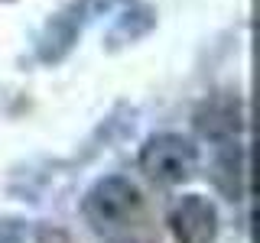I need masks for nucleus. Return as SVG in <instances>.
I'll list each match as a JSON object with an SVG mask.
<instances>
[{"label":"nucleus","instance_id":"obj_1","mask_svg":"<svg viewBox=\"0 0 260 243\" xmlns=\"http://www.w3.org/2000/svg\"><path fill=\"white\" fill-rule=\"evenodd\" d=\"M140 208L143 194L127 175H101L81 198V214L98 233H117L140 214Z\"/></svg>","mask_w":260,"mask_h":243},{"label":"nucleus","instance_id":"obj_2","mask_svg":"<svg viewBox=\"0 0 260 243\" xmlns=\"http://www.w3.org/2000/svg\"><path fill=\"white\" fill-rule=\"evenodd\" d=\"M137 166L156 185H182L199 169V149L182 133H153L140 146Z\"/></svg>","mask_w":260,"mask_h":243},{"label":"nucleus","instance_id":"obj_3","mask_svg":"<svg viewBox=\"0 0 260 243\" xmlns=\"http://www.w3.org/2000/svg\"><path fill=\"white\" fill-rule=\"evenodd\" d=\"M169 230H173L176 243H215L218 230H221L218 208L205 194H182L169 208Z\"/></svg>","mask_w":260,"mask_h":243},{"label":"nucleus","instance_id":"obj_4","mask_svg":"<svg viewBox=\"0 0 260 243\" xmlns=\"http://www.w3.org/2000/svg\"><path fill=\"white\" fill-rule=\"evenodd\" d=\"M81 29V4H72L65 13H59L46 26V36L39 39V59L43 62H59L78 39Z\"/></svg>","mask_w":260,"mask_h":243},{"label":"nucleus","instance_id":"obj_5","mask_svg":"<svg viewBox=\"0 0 260 243\" xmlns=\"http://www.w3.org/2000/svg\"><path fill=\"white\" fill-rule=\"evenodd\" d=\"M202 136L211 143H221V140H238L241 133V113H238V104L231 101H215V104H205V110L195 117Z\"/></svg>","mask_w":260,"mask_h":243},{"label":"nucleus","instance_id":"obj_6","mask_svg":"<svg viewBox=\"0 0 260 243\" xmlns=\"http://www.w3.org/2000/svg\"><path fill=\"white\" fill-rule=\"evenodd\" d=\"M150 26H153V10H134V13H127V16H120V20H117V26L111 29V43L114 46L134 43V39L146 36Z\"/></svg>","mask_w":260,"mask_h":243},{"label":"nucleus","instance_id":"obj_7","mask_svg":"<svg viewBox=\"0 0 260 243\" xmlns=\"http://www.w3.org/2000/svg\"><path fill=\"white\" fill-rule=\"evenodd\" d=\"M111 243H134V240H111Z\"/></svg>","mask_w":260,"mask_h":243}]
</instances>
